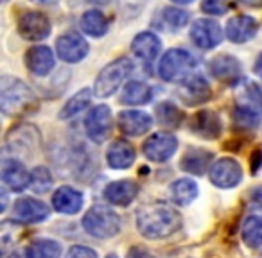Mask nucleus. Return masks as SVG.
Returning a JSON list of instances; mask_svg holds the SVG:
<instances>
[{
	"mask_svg": "<svg viewBox=\"0 0 262 258\" xmlns=\"http://www.w3.org/2000/svg\"><path fill=\"white\" fill-rule=\"evenodd\" d=\"M182 226V215L167 203H149L137 212V228L147 239H165Z\"/></svg>",
	"mask_w": 262,
	"mask_h": 258,
	"instance_id": "f257e3e1",
	"label": "nucleus"
},
{
	"mask_svg": "<svg viewBox=\"0 0 262 258\" xmlns=\"http://www.w3.org/2000/svg\"><path fill=\"white\" fill-rule=\"evenodd\" d=\"M36 106V97L24 81L11 76L0 79V109L8 116L22 115Z\"/></svg>",
	"mask_w": 262,
	"mask_h": 258,
	"instance_id": "f03ea898",
	"label": "nucleus"
},
{
	"mask_svg": "<svg viewBox=\"0 0 262 258\" xmlns=\"http://www.w3.org/2000/svg\"><path fill=\"white\" fill-rule=\"evenodd\" d=\"M83 228L95 239H110L120 231V217L104 204H95L84 214Z\"/></svg>",
	"mask_w": 262,
	"mask_h": 258,
	"instance_id": "7ed1b4c3",
	"label": "nucleus"
},
{
	"mask_svg": "<svg viewBox=\"0 0 262 258\" xmlns=\"http://www.w3.org/2000/svg\"><path fill=\"white\" fill-rule=\"evenodd\" d=\"M194 66H196V59L190 52L183 51V49H171L160 59L158 72L164 81L183 83L194 74Z\"/></svg>",
	"mask_w": 262,
	"mask_h": 258,
	"instance_id": "20e7f679",
	"label": "nucleus"
},
{
	"mask_svg": "<svg viewBox=\"0 0 262 258\" xmlns=\"http://www.w3.org/2000/svg\"><path fill=\"white\" fill-rule=\"evenodd\" d=\"M131 61L127 58H119L106 65L97 76L94 84V91L97 97H110L115 93L117 88L122 84V81L129 76Z\"/></svg>",
	"mask_w": 262,
	"mask_h": 258,
	"instance_id": "39448f33",
	"label": "nucleus"
},
{
	"mask_svg": "<svg viewBox=\"0 0 262 258\" xmlns=\"http://www.w3.org/2000/svg\"><path fill=\"white\" fill-rule=\"evenodd\" d=\"M112 127H113L112 109L106 104L95 106L86 115V120H84V129H86L88 138L95 144L106 142L108 136L112 135Z\"/></svg>",
	"mask_w": 262,
	"mask_h": 258,
	"instance_id": "423d86ee",
	"label": "nucleus"
},
{
	"mask_svg": "<svg viewBox=\"0 0 262 258\" xmlns=\"http://www.w3.org/2000/svg\"><path fill=\"white\" fill-rule=\"evenodd\" d=\"M178 149V140L172 133L167 131H158L155 135H151L149 138L144 142L142 151L146 154V158H149L151 161H167L169 158H172V154Z\"/></svg>",
	"mask_w": 262,
	"mask_h": 258,
	"instance_id": "0eeeda50",
	"label": "nucleus"
},
{
	"mask_svg": "<svg viewBox=\"0 0 262 258\" xmlns=\"http://www.w3.org/2000/svg\"><path fill=\"white\" fill-rule=\"evenodd\" d=\"M210 181L219 189H233L243 179V169L233 158H219L210 167Z\"/></svg>",
	"mask_w": 262,
	"mask_h": 258,
	"instance_id": "6e6552de",
	"label": "nucleus"
},
{
	"mask_svg": "<svg viewBox=\"0 0 262 258\" xmlns=\"http://www.w3.org/2000/svg\"><path fill=\"white\" fill-rule=\"evenodd\" d=\"M190 40L203 51L215 49L223 40V29L215 20L200 18L190 27Z\"/></svg>",
	"mask_w": 262,
	"mask_h": 258,
	"instance_id": "1a4fd4ad",
	"label": "nucleus"
},
{
	"mask_svg": "<svg viewBox=\"0 0 262 258\" xmlns=\"http://www.w3.org/2000/svg\"><path fill=\"white\" fill-rule=\"evenodd\" d=\"M18 33L24 40L43 41L51 34V22L38 11H27L18 18Z\"/></svg>",
	"mask_w": 262,
	"mask_h": 258,
	"instance_id": "9d476101",
	"label": "nucleus"
},
{
	"mask_svg": "<svg viewBox=\"0 0 262 258\" xmlns=\"http://www.w3.org/2000/svg\"><path fill=\"white\" fill-rule=\"evenodd\" d=\"M56 52L58 58L67 63H79L86 58L88 43L81 34L77 33H65L56 41Z\"/></svg>",
	"mask_w": 262,
	"mask_h": 258,
	"instance_id": "9b49d317",
	"label": "nucleus"
},
{
	"mask_svg": "<svg viewBox=\"0 0 262 258\" xmlns=\"http://www.w3.org/2000/svg\"><path fill=\"white\" fill-rule=\"evenodd\" d=\"M151 116L146 111H139V109H127V111L119 113L117 119V126L119 129L127 136H140L151 129Z\"/></svg>",
	"mask_w": 262,
	"mask_h": 258,
	"instance_id": "f8f14e48",
	"label": "nucleus"
},
{
	"mask_svg": "<svg viewBox=\"0 0 262 258\" xmlns=\"http://www.w3.org/2000/svg\"><path fill=\"white\" fill-rule=\"evenodd\" d=\"M180 97H182V101L185 102L187 106H196V104H201V102H207L208 99L212 97V90L205 77L192 74L189 79H185L182 83Z\"/></svg>",
	"mask_w": 262,
	"mask_h": 258,
	"instance_id": "ddd939ff",
	"label": "nucleus"
},
{
	"mask_svg": "<svg viewBox=\"0 0 262 258\" xmlns=\"http://www.w3.org/2000/svg\"><path fill=\"white\" fill-rule=\"evenodd\" d=\"M0 172H2V181L15 192H22L29 185L31 174L27 172L26 165L15 158H4L0 165Z\"/></svg>",
	"mask_w": 262,
	"mask_h": 258,
	"instance_id": "4468645a",
	"label": "nucleus"
},
{
	"mask_svg": "<svg viewBox=\"0 0 262 258\" xmlns=\"http://www.w3.org/2000/svg\"><path fill=\"white\" fill-rule=\"evenodd\" d=\"M208 70H210V74L217 81H221V83H230V84L239 81L241 72H243L239 59L233 58V56H226V54H221L212 59V61L208 63Z\"/></svg>",
	"mask_w": 262,
	"mask_h": 258,
	"instance_id": "2eb2a0df",
	"label": "nucleus"
},
{
	"mask_svg": "<svg viewBox=\"0 0 262 258\" xmlns=\"http://www.w3.org/2000/svg\"><path fill=\"white\" fill-rule=\"evenodd\" d=\"M26 65L29 68V72H33L34 76H47L56 65L54 54L49 47L45 45H36L31 47L26 54Z\"/></svg>",
	"mask_w": 262,
	"mask_h": 258,
	"instance_id": "dca6fc26",
	"label": "nucleus"
},
{
	"mask_svg": "<svg viewBox=\"0 0 262 258\" xmlns=\"http://www.w3.org/2000/svg\"><path fill=\"white\" fill-rule=\"evenodd\" d=\"M190 129H192L198 136H201V138L214 140V138H217L223 131L221 119H219L214 111L205 109V111H200L192 116V120H190Z\"/></svg>",
	"mask_w": 262,
	"mask_h": 258,
	"instance_id": "f3484780",
	"label": "nucleus"
},
{
	"mask_svg": "<svg viewBox=\"0 0 262 258\" xmlns=\"http://www.w3.org/2000/svg\"><path fill=\"white\" fill-rule=\"evenodd\" d=\"M258 24L251 16H233L226 24V38L232 43H244V41L251 40L257 34Z\"/></svg>",
	"mask_w": 262,
	"mask_h": 258,
	"instance_id": "a211bd4d",
	"label": "nucleus"
},
{
	"mask_svg": "<svg viewBox=\"0 0 262 258\" xmlns=\"http://www.w3.org/2000/svg\"><path fill=\"white\" fill-rule=\"evenodd\" d=\"M139 194V185L131 179H120V181H113L106 186L104 197L115 206H127L131 201L135 199Z\"/></svg>",
	"mask_w": 262,
	"mask_h": 258,
	"instance_id": "6ab92c4d",
	"label": "nucleus"
},
{
	"mask_svg": "<svg viewBox=\"0 0 262 258\" xmlns=\"http://www.w3.org/2000/svg\"><path fill=\"white\" fill-rule=\"evenodd\" d=\"M13 214L16 219L24 222H40L49 217V206L38 199H31V197H24L15 203Z\"/></svg>",
	"mask_w": 262,
	"mask_h": 258,
	"instance_id": "aec40b11",
	"label": "nucleus"
},
{
	"mask_svg": "<svg viewBox=\"0 0 262 258\" xmlns=\"http://www.w3.org/2000/svg\"><path fill=\"white\" fill-rule=\"evenodd\" d=\"M131 52L142 61H155V58L160 52V38L155 33H151V31L137 34L133 38V41H131Z\"/></svg>",
	"mask_w": 262,
	"mask_h": 258,
	"instance_id": "412c9836",
	"label": "nucleus"
},
{
	"mask_svg": "<svg viewBox=\"0 0 262 258\" xmlns=\"http://www.w3.org/2000/svg\"><path fill=\"white\" fill-rule=\"evenodd\" d=\"M52 204L59 214H77L83 206V194L72 186H59L52 196Z\"/></svg>",
	"mask_w": 262,
	"mask_h": 258,
	"instance_id": "4be33fe9",
	"label": "nucleus"
},
{
	"mask_svg": "<svg viewBox=\"0 0 262 258\" xmlns=\"http://www.w3.org/2000/svg\"><path fill=\"white\" fill-rule=\"evenodd\" d=\"M106 161L112 169H127L135 161V149L124 140H115L106 151Z\"/></svg>",
	"mask_w": 262,
	"mask_h": 258,
	"instance_id": "5701e85b",
	"label": "nucleus"
},
{
	"mask_svg": "<svg viewBox=\"0 0 262 258\" xmlns=\"http://www.w3.org/2000/svg\"><path fill=\"white\" fill-rule=\"evenodd\" d=\"M210 161H212V153H208V151H205V149H196V147H192V149H189L185 153V156H183L180 165H182V169L185 172L201 176L207 171H210V167H212Z\"/></svg>",
	"mask_w": 262,
	"mask_h": 258,
	"instance_id": "b1692460",
	"label": "nucleus"
},
{
	"mask_svg": "<svg viewBox=\"0 0 262 258\" xmlns=\"http://www.w3.org/2000/svg\"><path fill=\"white\" fill-rule=\"evenodd\" d=\"M237 108L260 115V111H262L260 88L255 83H251V81H246V83L241 86V90L237 91Z\"/></svg>",
	"mask_w": 262,
	"mask_h": 258,
	"instance_id": "393cba45",
	"label": "nucleus"
},
{
	"mask_svg": "<svg viewBox=\"0 0 262 258\" xmlns=\"http://www.w3.org/2000/svg\"><path fill=\"white\" fill-rule=\"evenodd\" d=\"M31 136H38V131L34 126H16L13 127L11 131H9L8 138H6V142H8V147L13 151H18V149H26L29 151L31 146L36 147L40 142H36V140H31Z\"/></svg>",
	"mask_w": 262,
	"mask_h": 258,
	"instance_id": "a878e982",
	"label": "nucleus"
},
{
	"mask_svg": "<svg viewBox=\"0 0 262 258\" xmlns=\"http://www.w3.org/2000/svg\"><path fill=\"white\" fill-rule=\"evenodd\" d=\"M151 95H153V91L147 84L140 83V81H129L120 93V102L129 106L146 104L151 101Z\"/></svg>",
	"mask_w": 262,
	"mask_h": 258,
	"instance_id": "bb28decb",
	"label": "nucleus"
},
{
	"mask_svg": "<svg viewBox=\"0 0 262 258\" xmlns=\"http://www.w3.org/2000/svg\"><path fill=\"white\" fill-rule=\"evenodd\" d=\"M79 27L88 36L101 38L108 33V20L101 11H86L79 20Z\"/></svg>",
	"mask_w": 262,
	"mask_h": 258,
	"instance_id": "cd10ccee",
	"label": "nucleus"
},
{
	"mask_svg": "<svg viewBox=\"0 0 262 258\" xmlns=\"http://www.w3.org/2000/svg\"><path fill=\"white\" fill-rule=\"evenodd\" d=\"M171 197L176 204H182V206L192 203V201L198 197L196 181H192L190 178L176 179V181L171 185Z\"/></svg>",
	"mask_w": 262,
	"mask_h": 258,
	"instance_id": "c85d7f7f",
	"label": "nucleus"
},
{
	"mask_svg": "<svg viewBox=\"0 0 262 258\" xmlns=\"http://www.w3.org/2000/svg\"><path fill=\"white\" fill-rule=\"evenodd\" d=\"M90 97H92V91L88 90V88L79 90L76 95H72V99H70L65 106H63L61 113H59V119L69 120V119H72V116L79 115L81 111H84V109L88 108V104H90Z\"/></svg>",
	"mask_w": 262,
	"mask_h": 258,
	"instance_id": "c756f323",
	"label": "nucleus"
},
{
	"mask_svg": "<svg viewBox=\"0 0 262 258\" xmlns=\"http://www.w3.org/2000/svg\"><path fill=\"white\" fill-rule=\"evenodd\" d=\"M243 240L250 247H258L262 244V215H250L243 224Z\"/></svg>",
	"mask_w": 262,
	"mask_h": 258,
	"instance_id": "7c9ffc66",
	"label": "nucleus"
},
{
	"mask_svg": "<svg viewBox=\"0 0 262 258\" xmlns=\"http://www.w3.org/2000/svg\"><path fill=\"white\" fill-rule=\"evenodd\" d=\"M157 115H158V122L164 127H169V129L178 127L183 120L182 109L176 104H172V102H160L157 106Z\"/></svg>",
	"mask_w": 262,
	"mask_h": 258,
	"instance_id": "2f4dec72",
	"label": "nucleus"
},
{
	"mask_svg": "<svg viewBox=\"0 0 262 258\" xmlns=\"http://www.w3.org/2000/svg\"><path fill=\"white\" fill-rule=\"evenodd\" d=\"M29 186L33 192L36 194H45L51 190L52 186V174L47 167H34L31 172Z\"/></svg>",
	"mask_w": 262,
	"mask_h": 258,
	"instance_id": "473e14b6",
	"label": "nucleus"
},
{
	"mask_svg": "<svg viewBox=\"0 0 262 258\" xmlns=\"http://www.w3.org/2000/svg\"><path fill=\"white\" fill-rule=\"evenodd\" d=\"M34 256L36 258H59L61 256V246L56 240L40 239L33 246Z\"/></svg>",
	"mask_w": 262,
	"mask_h": 258,
	"instance_id": "72a5a7b5",
	"label": "nucleus"
},
{
	"mask_svg": "<svg viewBox=\"0 0 262 258\" xmlns=\"http://www.w3.org/2000/svg\"><path fill=\"white\" fill-rule=\"evenodd\" d=\"M162 18L172 29H182L189 22V13L178 8H165L164 13H162Z\"/></svg>",
	"mask_w": 262,
	"mask_h": 258,
	"instance_id": "f704fd0d",
	"label": "nucleus"
},
{
	"mask_svg": "<svg viewBox=\"0 0 262 258\" xmlns=\"http://www.w3.org/2000/svg\"><path fill=\"white\" fill-rule=\"evenodd\" d=\"M230 9V0H203L201 11L207 15H225Z\"/></svg>",
	"mask_w": 262,
	"mask_h": 258,
	"instance_id": "c9c22d12",
	"label": "nucleus"
},
{
	"mask_svg": "<svg viewBox=\"0 0 262 258\" xmlns=\"http://www.w3.org/2000/svg\"><path fill=\"white\" fill-rule=\"evenodd\" d=\"M67 258H97V253L90 247L84 246H74L72 249L67 253Z\"/></svg>",
	"mask_w": 262,
	"mask_h": 258,
	"instance_id": "e433bc0d",
	"label": "nucleus"
},
{
	"mask_svg": "<svg viewBox=\"0 0 262 258\" xmlns=\"http://www.w3.org/2000/svg\"><path fill=\"white\" fill-rule=\"evenodd\" d=\"M127 258H155L149 251L142 249V247H131L127 251Z\"/></svg>",
	"mask_w": 262,
	"mask_h": 258,
	"instance_id": "4c0bfd02",
	"label": "nucleus"
},
{
	"mask_svg": "<svg viewBox=\"0 0 262 258\" xmlns=\"http://www.w3.org/2000/svg\"><path fill=\"white\" fill-rule=\"evenodd\" d=\"M250 199H251V204H253V206H257L258 210H262V186H257V189L251 190Z\"/></svg>",
	"mask_w": 262,
	"mask_h": 258,
	"instance_id": "58836bf2",
	"label": "nucleus"
},
{
	"mask_svg": "<svg viewBox=\"0 0 262 258\" xmlns=\"http://www.w3.org/2000/svg\"><path fill=\"white\" fill-rule=\"evenodd\" d=\"M34 256V251L31 249V247H18V249H15L11 253V256L9 258H33Z\"/></svg>",
	"mask_w": 262,
	"mask_h": 258,
	"instance_id": "ea45409f",
	"label": "nucleus"
},
{
	"mask_svg": "<svg viewBox=\"0 0 262 258\" xmlns=\"http://www.w3.org/2000/svg\"><path fill=\"white\" fill-rule=\"evenodd\" d=\"M239 2L248 8H262V0H239Z\"/></svg>",
	"mask_w": 262,
	"mask_h": 258,
	"instance_id": "a19ab883",
	"label": "nucleus"
},
{
	"mask_svg": "<svg viewBox=\"0 0 262 258\" xmlns=\"http://www.w3.org/2000/svg\"><path fill=\"white\" fill-rule=\"evenodd\" d=\"M253 68H255V74H257L258 77H262V54L257 58V61H255V66H253Z\"/></svg>",
	"mask_w": 262,
	"mask_h": 258,
	"instance_id": "79ce46f5",
	"label": "nucleus"
},
{
	"mask_svg": "<svg viewBox=\"0 0 262 258\" xmlns=\"http://www.w3.org/2000/svg\"><path fill=\"white\" fill-rule=\"evenodd\" d=\"M33 2H36V4H43V6H49V4H54L56 0H33Z\"/></svg>",
	"mask_w": 262,
	"mask_h": 258,
	"instance_id": "37998d69",
	"label": "nucleus"
},
{
	"mask_svg": "<svg viewBox=\"0 0 262 258\" xmlns=\"http://www.w3.org/2000/svg\"><path fill=\"white\" fill-rule=\"evenodd\" d=\"M174 4H180V6H185V4H190V2H194V0H172Z\"/></svg>",
	"mask_w": 262,
	"mask_h": 258,
	"instance_id": "c03bdc74",
	"label": "nucleus"
},
{
	"mask_svg": "<svg viewBox=\"0 0 262 258\" xmlns=\"http://www.w3.org/2000/svg\"><path fill=\"white\" fill-rule=\"evenodd\" d=\"M106 258H117L115 254H110V256H106Z\"/></svg>",
	"mask_w": 262,
	"mask_h": 258,
	"instance_id": "a18cd8bd",
	"label": "nucleus"
},
{
	"mask_svg": "<svg viewBox=\"0 0 262 258\" xmlns=\"http://www.w3.org/2000/svg\"><path fill=\"white\" fill-rule=\"evenodd\" d=\"M2 2H8V0H2Z\"/></svg>",
	"mask_w": 262,
	"mask_h": 258,
	"instance_id": "49530a36",
	"label": "nucleus"
}]
</instances>
